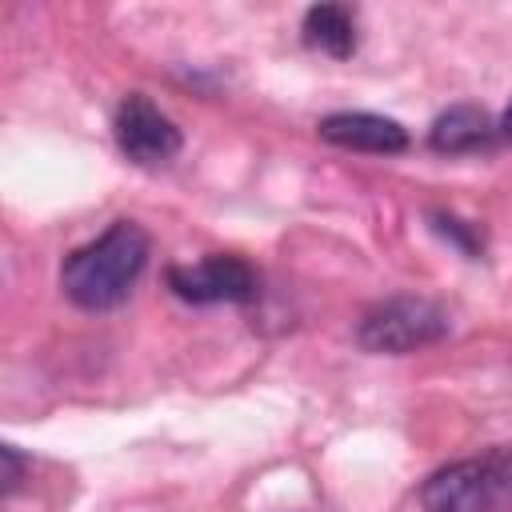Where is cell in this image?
<instances>
[{
	"instance_id": "cell-9",
	"label": "cell",
	"mask_w": 512,
	"mask_h": 512,
	"mask_svg": "<svg viewBox=\"0 0 512 512\" xmlns=\"http://www.w3.org/2000/svg\"><path fill=\"white\" fill-rule=\"evenodd\" d=\"M0 460H4V492H12V488L20 484V472H24L20 452H16L12 444H4V448H0Z\"/></svg>"
},
{
	"instance_id": "cell-4",
	"label": "cell",
	"mask_w": 512,
	"mask_h": 512,
	"mask_svg": "<svg viewBox=\"0 0 512 512\" xmlns=\"http://www.w3.org/2000/svg\"><path fill=\"white\" fill-rule=\"evenodd\" d=\"M116 144L132 164H168L180 152V128L172 124V116H164L144 92H128L116 108Z\"/></svg>"
},
{
	"instance_id": "cell-6",
	"label": "cell",
	"mask_w": 512,
	"mask_h": 512,
	"mask_svg": "<svg viewBox=\"0 0 512 512\" xmlns=\"http://www.w3.org/2000/svg\"><path fill=\"white\" fill-rule=\"evenodd\" d=\"M320 136L336 148H352V152H404L408 148V132L404 124H396L392 116H376V112H332L320 124Z\"/></svg>"
},
{
	"instance_id": "cell-8",
	"label": "cell",
	"mask_w": 512,
	"mask_h": 512,
	"mask_svg": "<svg viewBox=\"0 0 512 512\" xmlns=\"http://www.w3.org/2000/svg\"><path fill=\"white\" fill-rule=\"evenodd\" d=\"M488 140H492V120L484 108H472V104H456V108L440 112L428 132V144L436 152H472Z\"/></svg>"
},
{
	"instance_id": "cell-1",
	"label": "cell",
	"mask_w": 512,
	"mask_h": 512,
	"mask_svg": "<svg viewBox=\"0 0 512 512\" xmlns=\"http://www.w3.org/2000/svg\"><path fill=\"white\" fill-rule=\"evenodd\" d=\"M148 252H152L148 232L136 220H116L64 260L60 288L76 308L108 312L128 300V292L136 288L148 264Z\"/></svg>"
},
{
	"instance_id": "cell-2",
	"label": "cell",
	"mask_w": 512,
	"mask_h": 512,
	"mask_svg": "<svg viewBox=\"0 0 512 512\" xmlns=\"http://www.w3.org/2000/svg\"><path fill=\"white\" fill-rule=\"evenodd\" d=\"M424 512H512V448L436 468L420 484Z\"/></svg>"
},
{
	"instance_id": "cell-3",
	"label": "cell",
	"mask_w": 512,
	"mask_h": 512,
	"mask_svg": "<svg viewBox=\"0 0 512 512\" xmlns=\"http://www.w3.org/2000/svg\"><path fill=\"white\" fill-rule=\"evenodd\" d=\"M440 336H448V312L428 296H388L372 304L356 324L360 348L384 356L416 352L424 344H436Z\"/></svg>"
},
{
	"instance_id": "cell-7",
	"label": "cell",
	"mask_w": 512,
	"mask_h": 512,
	"mask_svg": "<svg viewBox=\"0 0 512 512\" xmlns=\"http://www.w3.org/2000/svg\"><path fill=\"white\" fill-rule=\"evenodd\" d=\"M304 44L324 56H352L356 48V16L344 4H312L304 12Z\"/></svg>"
},
{
	"instance_id": "cell-5",
	"label": "cell",
	"mask_w": 512,
	"mask_h": 512,
	"mask_svg": "<svg viewBox=\"0 0 512 512\" xmlns=\"http://www.w3.org/2000/svg\"><path fill=\"white\" fill-rule=\"evenodd\" d=\"M168 288L188 304H248L256 296V272L240 256H204L196 264H172Z\"/></svg>"
},
{
	"instance_id": "cell-10",
	"label": "cell",
	"mask_w": 512,
	"mask_h": 512,
	"mask_svg": "<svg viewBox=\"0 0 512 512\" xmlns=\"http://www.w3.org/2000/svg\"><path fill=\"white\" fill-rule=\"evenodd\" d=\"M500 136L504 140H512V104L504 108V116H500Z\"/></svg>"
}]
</instances>
